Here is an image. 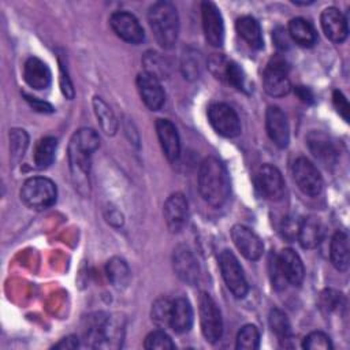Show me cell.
Listing matches in <instances>:
<instances>
[{"label":"cell","mask_w":350,"mask_h":350,"mask_svg":"<svg viewBox=\"0 0 350 350\" xmlns=\"http://www.w3.org/2000/svg\"><path fill=\"white\" fill-rule=\"evenodd\" d=\"M329 258L338 271H347L350 264L349 237L345 231H336L329 245Z\"/></svg>","instance_id":"25"},{"label":"cell","mask_w":350,"mask_h":350,"mask_svg":"<svg viewBox=\"0 0 350 350\" xmlns=\"http://www.w3.org/2000/svg\"><path fill=\"white\" fill-rule=\"evenodd\" d=\"M262 85L265 92L272 97H283L291 92L288 66L283 57H271L262 74Z\"/></svg>","instance_id":"6"},{"label":"cell","mask_w":350,"mask_h":350,"mask_svg":"<svg viewBox=\"0 0 350 350\" xmlns=\"http://www.w3.org/2000/svg\"><path fill=\"white\" fill-rule=\"evenodd\" d=\"M278 265L284 280L293 286H299L305 276V268L301 257L293 249H283L278 256Z\"/></svg>","instance_id":"20"},{"label":"cell","mask_w":350,"mask_h":350,"mask_svg":"<svg viewBox=\"0 0 350 350\" xmlns=\"http://www.w3.org/2000/svg\"><path fill=\"white\" fill-rule=\"evenodd\" d=\"M164 219L171 232H179L187 223L189 206L186 197L182 193L171 194L164 202Z\"/></svg>","instance_id":"16"},{"label":"cell","mask_w":350,"mask_h":350,"mask_svg":"<svg viewBox=\"0 0 350 350\" xmlns=\"http://www.w3.org/2000/svg\"><path fill=\"white\" fill-rule=\"evenodd\" d=\"M30 104H31V107L36 109V111H40V112H52L53 111V108H52V105H49L48 103H45V101H40V100H37V98H31V97H27L26 98Z\"/></svg>","instance_id":"48"},{"label":"cell","mask_w":350,"mask_h":350,"mask_svg":"<svg viewBox=\"0 0 350 350\" xmlns=\"http://www.w3.org/2000/svg\"><path fill=\"white\" fill-rule=\"evenodd\" d=\"M148 21L157 44L164 49L172 48L179 33L176 7L170 1H157L150 5Z\"/></svg>","instance_id":"3"},{"label":"cell","mask_w":350,"mask_h":350,"mask_svg":"<svg viewBox=\"0 0 350 350\" xmlns=\"http://www.w3.org/2000/svg\"><path fill=\"white\" fill-rule=\"evenodd\" d=\"M23 79L33 89H46L51 85V70L38 57H29L23 66Z\"/></svg>","instance_id":"21"},{"label":"cell","mask_w":350,"mask_h":350,"mask_svg":"<svg viewBox=\"0 0 350 350\" xmlns=\"http://www.w3.org/2000/svg\"><path fill=\"white\" fill-rule=\"evenodd\" d=\"M343 306V295L335 290H324L320 294V308L327 312H334Z\"/></svg>","instance_id":"39"},{"label":"cell","mask_w":350,"mask_h":350,"mask_svg":"<svg viewBox=\"0 0 350 350\" xmlns=\"http://www.w3.org/2000/svg\"><path fill=\"white\" fill-rule=\"evenodd\" d=\"M198 190L211 206H221L230 194V178L226 165L215 156L204 159L198 172Z\"/></svg>","instance_id":"2"},{"label":"cell","mask_w":350,"mask_h":350,"mask_svg":"<svg viewBox=\"0 0 350 350\" xmlns=\"http://www.w3.org/2000/svg\"><path fill=\"white\" fill-rule=\"evenodd\" d=\"M56 185L44 176H33L23 182L21 200L31 209H46L56 202Z\"/></svg>","instance_id":"4"},{"label":"cell","mask_w":350,"mask_h":350,"mask_svg":"<svg viewBox=\"0 0 350 350\" xmlns=\"http://www.w3.org/2000/svg\"><path fill=\"white\" fill-rule=\"evenodd\" d=\"M172 265L176 276L190 284L194 286L200 279V265L193 252L186 245H179L175 247L172 254Z\"/></svg>","instance_id":"12"},{"label":"cell","mask_w":350,"mask_h":350,"mask_svg":"<svg viewBox=\"0 0 350 350\" xmlns=\"http://www.w3.org/2000/svg\"><path fill=\"white\" fill-rule=\"evenodd\" d=\"M105 272L112 286H115L116 288L127 287L131 273L124 260H122L120 257H112L111 260L107 261Z\"/></svg>","instance_id":"28"},{"label":"cell","mask_w":350,"mask_h":350,"mask_svg":"<svg viewBox=\"0 0 350 350\" xmlns=\"http://www.w3.org/2000/svg\"><path fill=\"white\" fill-rule=\"evenodd\" d=\"M321 29L328 40L340 44L347 38L349 26L346 16L335 7L325 8L320 15Z\"/></svg>","instance_id":"18"},{"label":"cell","mask_w":350,"mask_h":350,"mask_svg":"<svg viewBox=\"0 0 350 350\" xmlns=\"http://www.w3.org/2000/svg\"><path fill=\"white\" fill-rule=\"evenodd\" d=\"M156 133L165 157L175 163L180 156V139L176 127L168 119H157Z\"/></svg>","instance_id":"19"},{"label":"cell","mask_w":350,"mask_h":350,"mask_svg":"<svg viewBox=\"0 0 350 350\" xmlns=\"http://www.w3.org/2000/svg\"><path fill=\"white\" fill-rule=\"evenodd\" d=\"M208 119L213 130L227 138L241 134V120L232 107L224 103L212 104L208 108Z\"/></svg>","instance_id":"8"},{"label":"cell","mask_w":350,"mask_h":350,"mask_svg":"<svg viewBox=\"0 0 350 350\" xmlns=\"http://www.w3.org/2000/svg\"><path fill=\"white\" fill-rule=\"evenodd\" d=\"M98 134L92 129H79L68 144V163L75 187L89 190L90 157L98 148Z\"/></svg>","instance_id":"1"},{"label":"cell","mask_w":350,"mask_h":350,"mask_svg":"<svg viewBox=\"0 0 350 350\" xmlns=\"http://www.w3.org/2000/svg\"><path fill=\"white\" fill-rule=\"evenodd\" d=\"M201 18L205 40L212 46H221L224 42V23L221 14L215 3H201Z\"/></svg>","instance_id":"10"},{"label":"cell","mask_w":350,"mask_h":350,"mask_svg":"<svg viewBox=\"0 0 350 350\" xmlns=\"http://www.w3.org/2000/svg\"><path fill=\"white\" fill-rule=\"evenodd\" d=\"M332 103H334V107L336 108L338 113L347 122L349 120V103L340 90H334Z\"/></svg>","instance_id":"42"},{"label":"cell","mask_w":350,"mask_h":350,"mask_svg":"<svg viewBox=\"0 0 350 350\" xmlns=\"http://www.w3.org/2000/svg\"><path fill=\"white\" fill-rule=\"evenodd\" d=\"M79 346L78 338L75 335H70L63 338L59 343H56L53 347L55 349H63V350H68V349H77Z\"/></svg>","instance_id":"46"},{"label":"cell","mask_w":350,"mask_h":350,"mask_svg":"<svg viewBox=\"0 0 350 350\" xmlns=\"http://www.w3.org/2000/svg\"><path fill=\"white\" fill-rule=\"evenodd\" d=\"M198 312L204 338L211 343H216L223 335V319L219 306L208 293L200 294Z\"/></svg>","instance_id":"5"},{"label":"cell","mask_w":350,"mask_h":350,"mask_svg":"<svg viewBox=\"0 0 350 350\" xmlns=\"http://www.w3.org/2000/svg\"><path fill=\"white\" fill-rule=\"evenodd\" d=\"M93 109L96 113V118L98 119L101 130L107 135H113L118 131V120L112 112V109L108 107V104L101 97L93 98Z\"/></svg>","instance_id":"29"},{"label":"cell","mask_w":350,"mask_h":350,"mask_svg":"<svg viewBox=\"0 0 350 350\" xmlns=\"http://www.w3.org/2000/svg\"><path fill=\"white\" fill-rule=\"evenodd\" d=\"M269 271H271V279H272V284L275 288H283L287 283L279 269V265H278V258L276 256L271 254V258H269Z\"/></svg>","instance_id":"43"},{"label":"cell","mask_w":350,"mask_h":350,"mask_svg":"<svg viewBox=\"0 0 350 350\" xmlns=\"http://www.w3.org/2000/svg\"><path fill=\"white\" fill-rule=\"evenodd\" d=\"M299 224L301 220L295 216H287L283 223H282V234L286 239L291 241L294 238H297L298 235V230H299Z\"/></svg>","instance_id":"41"},{"label":"cell","mask_w":350,"mask_h":350,"mask_svg":"<svg viewBox=\"0 0 350 350\" xmlns=\"http://www.w3.org/2000/svg\"><path fill=\"white\" fill-rule=\"evenodd\" d=\"M302 347L306 350H331L332 343L327 334L321 331H313L304 338Z\"/></svg>","instance_id":"38"},{"label":"cell","mask_w":350,"mask_h":350,"mask_svg":"<svg viewBox=\"0 0 350 350\" xmlns=\"http://www.w3.org/2000/svg\"><path fill=\"white\" fill-rule=\"evenodd\" d=\"M273 41L276 44V46L280 49V51H284L290 46V36L288 33L282 29V27H276L273 30Z\"/></svg>","instance_id":"44"},{"label":"cell","mask_w":350,"mask_h":350,"mask_svg":"<svg viewBox=\"0 0 350 350\" xmlns=\"http://www.w3.org/2000/svg\"><path fill=\"white\" fill-rule=\"evenodd\" d=\"M268 323H269V327H271L272 332H275L279 339H288L290 338L291 325H290L288 317L286 316L284 312H282L280 309H272L269 312Z\"/></svg>","instance_id":"34"},{"label":"cell","mask_w":350,"mask_h":350,"mask_svg":"<svg viewBox=\"0 0 350 350\" xmlns=\"http://www.w3.org/2000/svg\"><path fill=\"white\" fill-rule=\"evenodd\" d=\"M288 36L299 46H313L317 41L314 26L305 18H294L288 22Z\"/></svg>","instance_id":"27"},{"label":"cell","mask_w":350,"mask_h":350,"mask_svg":"<svg viewBox=\"0 0 350 350\" xmlns=\"http://www.w3.org/2000/svg\"><path fill=\"white\" fill-rule=\"evenodd\" d=\"M257 186L261 194L271 201H280L286 190L280 171L271 164H264L258 170Z\"/></svg>","instance_id":"14"},{"label":"cell","mask_w":350,"mask_h":350,"mask_svg":"<svg viewBox=\"0 0 350 350\" xmlns=\"http://www.w3.org/2000/svg\"><path fill=\"white\" fill-rule=\"evenodd\" d=\"M60 88H62V92L63 94L67 97V98H72L74 97V88H72V83L67 75V72H64V66L60 63Z\"/></svg>","instance_id":"45"},{"label":"cell","mask_w":350,"mask_h":350,"mask_svg":"<svg viewBox=\"0 0 350 350\" xmlns=\"http://www.w3.org/2000/svg\"><path fill=\"white\" fill-rule=\"evenodd\" d=\"M306 141H308L309 150L313 153V156L317 160L323 161L325 165L335 163L338 153L334 144L329 141V138L325 134L320 131H312L308 135Z\"/></svg>","instance_id":"23"},{"label":"cell","mask_w":350,"mask_h":350,"mask_svg":"<svg viewBox=\"0 0 350 350\" xmlns=\"http://www.w3.org/2000/svg\"><path fill=\"white\" fill-rule=\"evenodd\" d=\"M137 88L142 101L150 111H157L163 107L165 100V93L161 88L160 81L154 75L146 71L138 74Z\"/></svg>","instance_id":"17"},{"label":"cell","mask_w":350,"mask_h":350,"mask_svg":"<svg viewBox=\"0 0 350 350\" xmlns=\"http://www.w3.org/2000/svg\"><path fill=\"white\" fill-rule=\"evenodd\" d=\"M56 148L57 141L53 137H44L37 142L34 150V164L38 170H45L52 164Z\"/></svg>","instance_id":"30"},{"label":"cell","mask_w":350,"mask_h":350,"mask_svg":"<svg viewBox=\"0 0 350 350\" xmlns=\"http://www.w3.org/2000/svg\"><path fill=\"white\" fill-rule=\"evenodd\" d=\"M27 144H29V137L25 130L12 129L10 131V150H11L12 163H18L23 157Z\"/></svg>","instance_id":"35"},{"label":"cell","mask_w":350,"mask_h":350,"mask_svg":"<svg viewBox=\"0 0 350 350\" xmlns=\"http://www.w3.org/2000/svg\"><path fill=\"white\" fill-rule=\"evenodd\" d=\"M265 127L271 141L280 149L286 148L290 142V127L284 112L276 107H268L265 112Z\"/></svg>","instance_id":"15"},{"label":"cell","mask_w":350,"mask_h":350,"mask_svg":"<svg viewBox=\"0 0 350 350\" xmlns=\"http://www.w3.org/2000/svg\"><path fill=\"white\" fill-rule=\"evenodd\" d=\"M172 302L167 298H160L152 305V320L159 327H170Z\"/></svg>","instance_id":"36"},{"label":"cell","mask_w":350,"mask_h":350,"mask_svg":"<svg viewBox=\"0 0 350 350\" xmlns=\"http://www.w3.org/2000/svg\"><path fill=\"white\" fill-rule=\"evenodd\" d=\"M298 242L304 249H314L324 238V226L316 216H308L301 220L298 230Z\"/></svg>","instance_id":"22"},{"label":"cell","mask_w":350,"mask_h":350,"mask_svg":"<svg viewBox=\"0 0 350 350\" xmlns=\"http://www.w3.org/2000/svg\"><path fill=\"white\" fill-rule=\"evenodd\" d=\"M193 324V308L186 298H176L171 305L170 328L178 334L187 332Z\"/></svg>","instance_id":"24"},{"label":"cell","mask_w":350,"mask_h":350,"mask_svg":"<svg viewBox=\"0 0 350 350\" xmlns=\"http://www.w3.org/2000/svg\"><path fill=\"white\" fill-rule=\"evenodd\" d=\"M221 79L226 81L228 85L234 86L238 90L249 92L247 78H246L243 70L232 60H227V64L224 67V72H223Z\"/></svg>","instance_id":"32"},{"label":"cell","mask_w":350,"mask_h":350,"mask_svg":"<svg viewBox=\"0 0 350 350\" xmlns=\"http://www.w3.org/2000/svg\"><path fill=\"white\" fill-rule=\"evenodd\" d=\"M144 63L146 66V72L154 75L157 79L165 75V64L164 60L156 52H149L144 57Z\"/></svg>","instance_id":"40"},{"label":"cell","mask_w":350,"mask_h":350,"mask_svg":"<svg viewBox=\"0 0 350 350\" xmlns=\"http://www.w3.org/2000/svg\"><path fill=\"white\" fill-rule=\"evenodd\" d=\"M293 178L299 190L310 197H316L323 190V178L317 167L306 157H298L293 163Z\"/></svg>","instance_id":"9"},{"label":"cell","mask_w":350,"mask_h":350,"mask_svg":"<svg viewBox=\"0 0 350 350\" xmlns=\"http://www.w3.org/2000/svg\"><path fill=\"white\" fill-rule=\"evenodd\" d=\"M144 347L148 350H154V349L165 350V349H174L175 343L172 342V339L168 336L167 332L161 329H156L148 334L144 342Z\"/></svg>","instance_id":"37"},{"label":"cell","mask_w":350,"mask_h":350,"mask_svg":"<svg viewBox=\"0 0 350 350\" xmlns=\"http://www.w3.org/2000/svg\"><path fill=\"white\" fill-rule=\"evenodd\" d=\"M237 349L238 350H256L260 346V332L256 325H243L237 335Z\"/></svg>","instance_id":"33"},{"label":"cell","mask_w":350,"mask_h":350,"mask_svg":"<svg viewBox=\"0 0 350 350\" xmlns=\"http://www.w3.org/2000/svg\"><path fill=\"white\" fill-rule=\"evenodd\" d=\"M295 94H297L298 98H299L301 101H304V103L310 104V103L314 101V96H313L312 90H310L309 88H306V86H297V88H295Z\"/></svg>","instance_id":"47"},{"label":"cell","mask_w":350,"mask_h":350,"mask_svg":"<svg viewBox=\"0 0 350 350\" xmlns=\"http://www.w3.org/2000/svg\"><path fill=\"white\" fill-rule=\"evenodd\" d=\"M180 70L186 79L189 81L197 79L202 71V57L200 52L191 48L185 49L180 59Z\"/></svg>","instance_id":"31"},{"label":"cell","mask_w":350,"mask_h":350,"mask_svg":"<svg viewBox=\"0 0 350 350\" xmlns=\"http://www.w3.org/2000/svg\"><path fill=\"white\" fill-rule=\"evenodd\" d=\"M219 267L223 280L232 295L237 298H243L249 291L247 280L238 258L231 250L226 249L219 254Z\"/></svg>","instance_id":"7"},{"label":"cell","mask_w":350,"mask_h":350,"mask_svg":"<svg viewBox=\"0 0 350 350\" xmlns=\"http://www.w3.org/2000/svg\"><path fill=\"white\" fill-rule=\"evenodd\" d=\"M109 25L113 33L126 42L139 44L144 41L145 33L138 19L127 11H116L109 18Z\"/></svg>","instance_id":"11"},{"label":"cell","mask_w":350,"mask_h":350,"mask_svg":"<svg viewBox=\"0 0 350 350\" xmlns=\"http://www.w3.org/2000/svg\"><path fill=\"white\" fill-rule=\"evenodd\" d=\"M235 29L238 36L253 49H261L264 45L262 33L260 23L249 15L241 16L235 22Z\"/></svg>","instance_id":"26"},{"label":"cell","mask_w":350,"mask_h":350,"mask_svg":"<svg viewBox=\"0 0 350 350\" xmlns=\"http://www.w3.org/2000/svg\"><path fill=\"white\" fill-rule=\"evenodd\" d=\"M113 220H116V223H118V226H120L122 223H123V219H122V215L118 212V211H115V209H112L111 212H109V219H108V221L109 223H112L113 224Z\"/></svg>","instance_id":"49"},{"label":"cell","mask_w":350,"mask_h":350,"mask_svg":"<svg viewBox=\"0 0 350 350\" xmlns=\"http://www.w3.org/2000/svg\"><path fill=\"white\" fill-rule=\"evenodd\" d=\"M231 238L237 249L247 260L256 261L262 256L264 243L260 239V237L256 232H253L250 228L241 224H235L231 228Z\"/></svg>","instance_id":"13"}]
</instances>
